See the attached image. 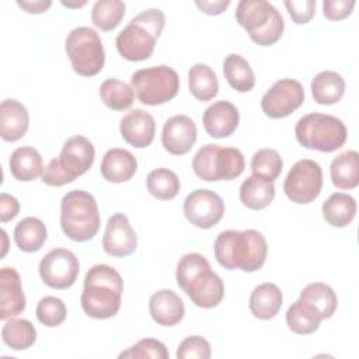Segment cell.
Wrapping results in <instances>:
<instances>
[{"instance_id": "74e56055", "label": "cell", "mask_w": 359, "mask_h": 359, "mask_svg": "<svg viewBox=\"0 0 359 359\" xmlns=\"http://www.w3.org/2000/svg\"><path fill=\"white\" fill-rule=\"evenodd\" d=\"M125 8L121 0H98L91 10V21L101 31H112L125 17Z\"/></svg>"}, {"instance_id": "7c38bea8", "label": "cell", "mask_w": 359, "mask_h": 359, "mask_svg": "<svg viewBox=\"0 0 359 359\" xmlns=\"http://www.w3.org/2000/svg\"><path fill=\"white\" fill-rule=\"evenodd\" d=\"M321 188L323 170L317 161L310 158L296 161L283 182L285 195L299 205H306L317 199Z\"/></svg>"}, {"instance_id": "681fc988", "label": "cell", "mask_w": 359, "mask_h": 359, "mask_svg": "<svg viewBox=\"0 0 359 359\" xmlns=\"http://www.w3.org/2000/svg\"><path fill=\"white\" fill-rule=\"evenodd\" d=\"M62 4L63 6H66V7H83V6H86V1H81V3H66V1H62Z\"/></svg>"}, {"instance_id": "2e32d148", "label": "cell", "mask_w": 359, "mask_h": 359, "mask_svg": "<svg viewBox=\"0 0 359 359\" xmlns=\"http://www.w3.org/2000/svg\"><path fill=\"white\" fill-rule=\"evenodd\" d=\"M137 236L132 229L126 215L114 213L108 222L102 237V248L111 257L123 258L135 252Z\"/></svg>"}, {"instance_id": "1f68e13d", "label": "cell", "mask_w": 359, "mask_h": 359, "mask_svg": "<svg viewBox=\"0 0 359 359\" xmlns=\"http://www.w3.org/2000/svg\"><path fill=\"white\" fill-rule=\"evenodd\" d=\"M299 299H302L307 304H310L317 311V314L320 316L321 320L331 318L338 306V299H337L335 292L332 290V287L330 285L323 283V282L309 283L300 292Z\"/></svg>"}, {"instance_id": "603a6c76", "label": "cell", "mask_w": 359, "mask_h": 359, "mask_svg": "<svg viewBox=\"0 0 359 359\" xmlns=\"http://www.w3.org/2000/svg\"><path fill=\"white\" fill-rule=\"evenodd\" d=\"M101 175L108 182L121 184L129 181L137 171V160L136 157L119 147L109 149L101 161Z\"/></svg>"}, {"instance_id": "3957f363", "label": "cell", "mask_w": 359, "mask_h": 359, "mask_svg": "<svg viewBox=\"0 0 359 359\" xmlns=\"http://www.w3.org/2000/svg\"><path fill=\"white\" fill-rule=\"evenodd\" d=\"M177 285L191 302L202 309H213L224 297V285L212 271L209 261L199 252L185 254L177 264Z\"/></svg>"}, {"instance_id": "f6af8a7d", "label": "cell", "mask_w": 359, "mask_h": 359, "mask_svg": "<svg viewBox=\"0 0 359 359\" xmlns=\"http://www.w3.org/2000/svg\"><path fill=\"white\" fill-rule=\"evenodd\" d=\"M20 212V202L10 194L1 192L0 195V220L7 223L14 219Z\"/></svg>"}, {"instance_id": "ffe728a7", "label": "cell", "mask_w": 359, "mask_h": 359, "mask_svg": "<svg viewBox=\"0 0 359 359\" xmlns=\"http://www.w3.org/2000/svg\"><path fill=\"white\" fill-rule=\"evenodd\" d=\"M203 128L212 137L222 139L233 135L240 122V114L234 104L229 101H216L203 112Z\"/></svg>"}, {"instance_id": "277c9868", "label": "cell", "mask_w": 359, "mask_h": 359, "mask_svg": "<svg viewBox=\"0 0 359 359\" xmlns=\"http://www.w3.org/2000/svg\"><path fill=\"white\" fill-rule=\"evenodd\" d=\"M165 25V15L158 8H147L133 17L116 35L118 53L129 62L149 59Z\"/></svg>"}, {"instance_id": "ee69618b", "label": "cell", "mask_w": 359, "mask_h": 359, "mask_svg": "<svg viewBox=\"0 0 359 359\" xmlns=\"http://www.w3.org/2000/svg\"><path fill=\"white\" fill-rule=\"evenodd\" d=\"M356 1L353 0H324L323 13L324 17L331 21H339L351 15Z\"/></svg>"}, {"instance_id": "8fae6325", "label": "cell", "mask_w": 359, "mask_h": 359, "mask_svg": "<svg viewBox=\"0 0 359 359\" xmlns=\"http://www.w3.org/2000/svg\"><path fill=\"white\" fill-rule=\"evenodd\" d=\"M132 88L143 105H161L171 101L180 91L178 73L167 66H151L135 72L130 77Z\"/></svg>"}, {"instance_id": "7dc6e473", "label": "cell", "mask_w": 359, "mask_h": 359, "mask_svg": "<svg viewBox=\"0 0 359 359\" xmlns=\"http://www.w3.org/2000/svg\"><path fill=\"white\" fill-rule=\"evenodd\" d=\"M17 6L21 7L28 14H42L45 13L50 6V0H17Z\"/></svg>"}, {"instance_id": "bcb514c9", "label": "cell", "mask_w": 359, "mask_h": 359, "mask_svg": "<svg viewBox=\"0 0 359 359\" xmlns=\"http://www.w3.org/2000/svg\"><path fill=\"white\" fill-rule=\"evenodd\" d=\"M196 7L209 15H219L222 14L229 6H230V0H215V1H208V0H202V1H195Z\"/></svg>"}, {"instance_id": "4dcf8cb0", "label": "cell", "mask_w": 359, "mask_h": 359, "mask_svg": "<svg viewBox=\"0 0 359 359\" xmlns=\"http://www.w3.org/2000/svg\"><path fill=\"white\" fill-rule=\"evenodd\" d=\"M223 74L229 86L238 93H248L255 86V74L250 63L238 53H230L223 62Z\"/></svg>"}, {"instance_id": "4fadbf2b", "label": "cell", "mask_w": 359, "mask_h": 359, "mask_svg": "<svg viewBox=\"0 0 359 359\" xmlns=\"http://www.w3.org/2000/svg\"><path fill=\"white\" fill-rule=\"evenodd\" d=\"M79 272V259L67 248H53L39 262L41 279L52 289H69L74 285Z\"/></svg>"}, {"instance_id": "b9f144b4", "label": "cell", "mask_w": 359, "mask_h": 359, "mask_svg": "<svg viewBox=\"0 0 359 359\" xmlns=\"http://www.w3.org/2000/svg\"><path fill=\"white\" fill-rule=\"evenodd\" d=\"M175 356L178 359H209L212 356V348L203 337L191 335L178 345Z\"/></svg>"}, {"instance_id": "f35d334b", "label": "cell", "mask_w": 359, "mask_h": 359, "mask_svg": "<svg viewBox=\"0 0 359 359\" xmlns=\"http://www.w3.org/2000/svg\"><path fill=\"white\" fill-rule=\"evenodd\" d=\"M283 160L273 149H261L251 158L252 175L273 182L282 172Z\"/></svg>"}, {"instance_id": "83f0119b", "label": "cell", "mask_w": 359, "mask_h": 359, "mask_svg": "<svg viewBox=\"0 0 359 359\" xmlns=\"http://www.w3.org/2000/svg\"><path fill=\"white\" fill-rule=\"evenodd\" d=\"M275 198V185L264 178L250 175L240 187L241 203L252 210H261L271 205Z\"/></svg>"}, {"instance_id": "c3c4849f", "label": "cell", "mask_w": 359, "mask_h": 359, "mask_svg": "<svg viewBox=\"0 0 359 359\" xmlns=\"http://www.w3.org/2000/svg\"><path fill=\"white\" fill-rule=\"evenodd\" d=\"M1 237H3V252H1V255L4 257L6 252H7V233H6V230H1Z\"/></svg>"}, {"instance_id": "836d02e7", "label": "cell", "mask_w": 359, "mask_h": 359, "mask_svg": "<svg viewBox=\"0 0 359 359\" xmlns=\"http://www.w3.org/2000/svg\"><path fill=\"white\" fill-rule=\"evenodd\" d=\"M323 320L317 311L304 300L297 299L286 311V324L289 330L299 335H309L318 330Z\"/></svg>"}, {"instance_id": "9c48e42d", "label": "cell", "mask_w": 359, "mask_h": 359, "mask_svg": "<svg viewBox=\"0 0 359 359\" xmlns=\"http://www.w3.org/2000/svg\"><path fill=\"white\" fill-rule=\"evenodd\" d=\"M245 161L236 147L208 143L192 158V170L202 181H230L243 174Z\"/></svg>"}, {"instance_id": "52a82bcc", "label": "cell", "mask_w": 359, "mask_h": 359, "mask_svg": "<svg viewBox=\"0 0 359 359\" xmlns=\"http://www.w3.org/2000/svg\"><path fill=\"white\" fill-rule=\"evenodd\" d=\"M236 20L259 46L273 45L285 29L282 14L265 0H241L236 8Z\"/></svg>"}, {"instance_id": "484cf974", "label": "cell", "mask_w": 359, "mask_h": 359, "mask_svg": "<svg viewBox=\"0 0 359 359\" xmlns=\"http://www.w3.org/2000/svg\"><path fill=\"white\" fill-rule=\"evenodd\" d=\"M311 94L317 104L332 105L341 101L345 93V80L334 70H324L311 80Z\"/></svg>"}, {"instance_id": "6da1fadb", "label": "cell", "mask_w": 359, "mask_h": 359, "mask_svg": "<svg viewBox=\"0 0 359 359\" xmlns=\"http://www.w3.org/2000/svg\"><path fill=\"white\" fill-rule=\"evenodd\" d=\"M213 251L215 258L224 269L255 272L265 264L268 244L262 233L254 229L224 230L216 237Z\"/></svg>"}, {"instance_id": "9a60e30c", "label": "cell", "mask_w": 359, "mask_h": 359, "mask_svg": "<svg viewBox=\"0 0 359 359\" xmlns=\"http://www.w3.org/2000/svg\"><path fill=\"white\" fill-rule=\"evenodd\" d=\"M184 215L195 227L212 229L224 215V202L210 189H195L184 201Z\"/></svg>"}, {"instance_id": "cb8c5ba5", "label": "cell", "mask_w": 359, "mask_h": 359, "mask_svg": "<svg viewBox=\"0 0 359 359\" xmlns=\"http://www.w3.org/2000/svg\"><path fill=\"white\" fill-rule=\"evenodd\" d=\"M283 303V294L280 289L271 282H265L254 287L250 296V311L258 320L273 318Z\"/></svg>"}, {"instance_id": "ac0fdd59", "label": "cell", "mask_w": 359, "mask_h": 359, "mask_svg": "<svg viewBox=\"0 0 359 359\" xmlns=\"http://www.w3.org/2000/svg\"><path fill=\"white\" fill-rule=\"evenodd\" d=\"M119 130L128 144L136 149H144L150 146L154 139L156 122L147 111L135 108L121 119Z\"/></svg>"}, {"instance_id": "4316f807", "label": "cell", "mask_w": 359, "mask_h": 359, "mask_svg": "<svg viewBox=\"0 0 359 359\" xmlns=\"http://www.w3.org/2000/svg\"><path fill=\"white\" fill-rule=\"evenodd\" d=\"M330 175L334 187L353 189L359 184V154L356 150H346L331 161Z\"/></svg>"}, {"instance_id": "e575fe53", "label": "cell", "mask_w": 359, "mask_h": 359, "mask_svg": "<svg viewBox=\"0 0 359 359\" xmlns=\"http://www.w3.org/2000/svg\"><path fill=\"white\" fill-rule=\"evenodd\" d=\"M3 342L14 351H24L36 341V331L31 321L25 318H10L1 328Z\"/></svg>"}, {"instance_id": "ba28073f", "label": "cell", "mask_w": 359, "mask_h": 359, "mask_svg": "<svg viewBox=\"0 0 359 359\" xmlns=\"http://www.w3.org/2000/svg\"><path fill=\"white\" fill-rule=\"evenodd\" d=\"M294 135L303 147L324 153L341 149L348 139L346 126L339 118L320 112L302 116L294 126Z\"/></svg>"}, {"instance_id": "f1b7e54d", "label": "cell", "mask_w": 359, "mask_h": 359, "mask_svg": "<svg viewBox=\"0 0 359 359\" xmlns=\"http://www.w3.org/2000/svg\"><path fill=\"white\" fill-rule=\"evenodd\" d=\"M356 209L358 206L355 198L344 192L330 195V198L321 206L324 220L332 227L339 229L346 227L355 219Z\"/></svg>"}, {"instance_id": "7402d4cb", "label": "cell", "mask_w": 359, "mask_h": 359, "mask_svg": "<svg viewBox=\"0 0 359 359\" xmlns=\"http://www.w3.org/2000/svg\"><path fill=\"white\" fill-rule=\"evenodd\" d=\"M29 115L24 104L17 100H4L0 105V136L6 142H17L25 136Z\"/></svg>"}, {"instance_id": "d590c367", "label": "cell", "mask_w": 359, "mask_h": 359, "mask_svg": "<svg viewBox=\"0 0 359 359\" xmlns=\"http://www.w3.org/2000/svg\"><path fill=\"white\" fill-rule=\"evenodd\" d=\"M146 187L150 195H153L156 199L170 201L178 195L181 182L174 171L165 167H160L147 174Z\"/></svg>"}, {"instance_id": "44dd1931", "label": "cell", "mask_w": 359, "mask_h": 359, "mask_svg": "<svg viewBox=\"0 0 359 359\" xmlns=\"http://www.w3.org/2000/svg\"><path fill=\"white\" fill-rule=\"evenodd\" d=\"M149 311L154 323L164 327H172L181 323L185 316L182 299L170 289H161L151 294Z\"/></svg>"}, {"instance_id": "5bb4252c", "label": "cell", "mask_w": 359, "mask_h": 359, "mask_svg": "<svg viewBox=\"0 0 359 359\" xmlns=\"http://www.w3.org/2000/svg\"><path fill=\"white\" fill-rule=\"evenodd\" d=\"M304 102V88L294 79H280L262 95V112L272 119L289 116Z\"/></svg>"}, {"instance_id": "5b68a950", "label": "cell", "mask_w": 359, "mask_h": 359, "mask_svg": "<svg viewBox=\"0 0 359 359\" xmlns=\"http://www.w3.org/2000/svg\"><path fill=\"white\" fill-rule=\"evenodd\" d=\"M101 219L95 198L83 189L69 191L60 203V226L66 237L84 243L100 230Z\"/></svg>"}, {"instance_id": "d6986e66", "label": "cell", "mask_w": 359, "mask_h": 359, "mask_svg": "<svg viewBox=\"0 0 359 359\" xmlns=\"http://www.w3.org/2000/svg\"><path fill=\"white\" fill-rule=\"evenodd\" d=\"M25 294L20 273L11 266L0 269V318L8 320L25 310Z\"/></svg>"}, {"instance_id": "30bf717a", "label": "cell", "mask_w": 359, "mask_h": 359, "mask_svg": "<svg viewBox=\"0 0 359 359\" xmlns=\"http://www.w3.org/2000/svg\"><path fill=\"white\" fill-rule=\"evenodd\" d=\"M65 50L74 73L84 77L98 74L105 63V50L97 31L90 27L73 28L66 41Z\"/></svg>"}, {"instance_id": "7bdbcfd3", "label": "cell", "mask_w": 359, "mask_h": 359, "mask_svg": "<svg viewBox=\"0 0 359 359\" xmlns=\"http://www.w3.org/2000/svg\"><path fill=\"white\" fill-rule=\"evenodd\" d=\"M294 24H307L316 14V0L285 1L283 3Z\"/></svg>"}, {"instance_id": "ab89813d", "label": "cell", "mask_w": 359, "mask_h": 359, "mask_svg": "<svg viewBox=\"0 0 359 359\" xmlns=\"http://www.w3.org/2000/svg\"><path fill=\"white\" fill-rule=\"evenodd\" d=\"M66 306L62 299L55 296L42 297L35 309V316L45 327H57L66 320Z\"/></svg>"}, {"instance_id": "e0dca14e", "label": "cell", "mask_w": 359, "mask_h": 359, "mask_svg": "<svg viewBox=\"0 0 359 359\" xmlns=\"http://www.w3.org/2000/svg\"><path fill=\"white\" fill-rule=\"evenodd\" d=\"M198 130L195 122L182 114L168 118L163 126L161 143L174 156L187 154L196 142Z\"/></svg>"}, {"instance_id": "d4e9b609", "label": "cell", "mask_w": 359, "mask_h": 359, "mask_svg": "<svg viewBox=\"0 0 359 359\" xmlns=\"http://www.w3.org/2000/svg\"><path fill=\"white\" fill-rule=\"evenodd\" d=\"M11 175L21 182H29L43 172V163L39 151L31 146L17 147L8 161Z\"/></svg>"}, {"instance_id": "8d00e7d4", "label": "cell", "mask_w": 359, "mask_h": 359, "mask_svg": "<svg viewBox=\"0 0 359 359\" xmlns=\"http://www.w3.org/2000/svg\"><path fill=\"white\" fill-rule=\"evenodd\" d=\"M101 101L114 111H125L135 101L133 88L118 79H107L100 86Z\"/></svg>"}, {"instance_id": "60d3db41", "label": "cell", "mask_w": 359, "mask_h": 359, "mask_svg": "<svg viewBox=\"0 0 359 359\" xmlns=\"http://www.w3.org/2000/svg\"><path fill=\"white\" fill-rule=\"evenodd\" d=\"M119 358H135V359H144V358H156V359H168L170 353L165 345L154 338H143L137 341L135 345L119 353Z\"/></svg>"}, {"instance_id": "d6a6232c", "label": "cell", "mask_w": 359, "mask_h": 359, "mask_svg": "<svg viewBox=\"0 0 359 359\" xmlns=\"http://www.w3.org/2000/svg\"><path fill=\"white\" fill-rule=\"evenodd\" d=\"M188 87L196 100L202 102L210 101L217 95L219 91L217 76L210 66L196 63L188 72Z\"/></svg>"}, {"instance_id": "7a4b0ae2", "label": "cell", "mask_w": 359, "mask_h": 359, "mask_svg": "<svg viewBox=\"0 0 359 359\" xmlns=\"http://www.w3.org/2000/svg\"><path fill=\"white\" fill-rule=\"evenodd\" d=\"M122 293L123 280L115 268L107 264L93 265L84 278L81 309L91 318H111L121 309Z\"/></svg>"}, {"instance_id": "8992f818", "label": "cell", "mask_w": 359, "mask_h": 359, "mask_svg": "<svg viewBox=\"0 0 359 359\" xmlns=\"http://www.w3.org/2000/svg\"><path fill=\"white\" fill-rule=\"evenodd\" d=\"M94 157L95 149L87 137L72 136L65 142L59 157L52 158L43 168L42 182L49 187L70 184L91 168Z\"/></svg>"}, {"instance_id": "f546056e", "label": "cell", "mask_w": 359, "mask_h": 359, "mask_svg": "<svg viewBox=\"0 0 359 359\" xmlns=\"http://www.w3.org/2000/svg\"><path fill=\"white\" fill-rule=\"evenodd\" d=\"M48 238V230L38 217L28 216L20 220L14 229V241L24 252H36Z\"/></svg>"}]
</instances>
